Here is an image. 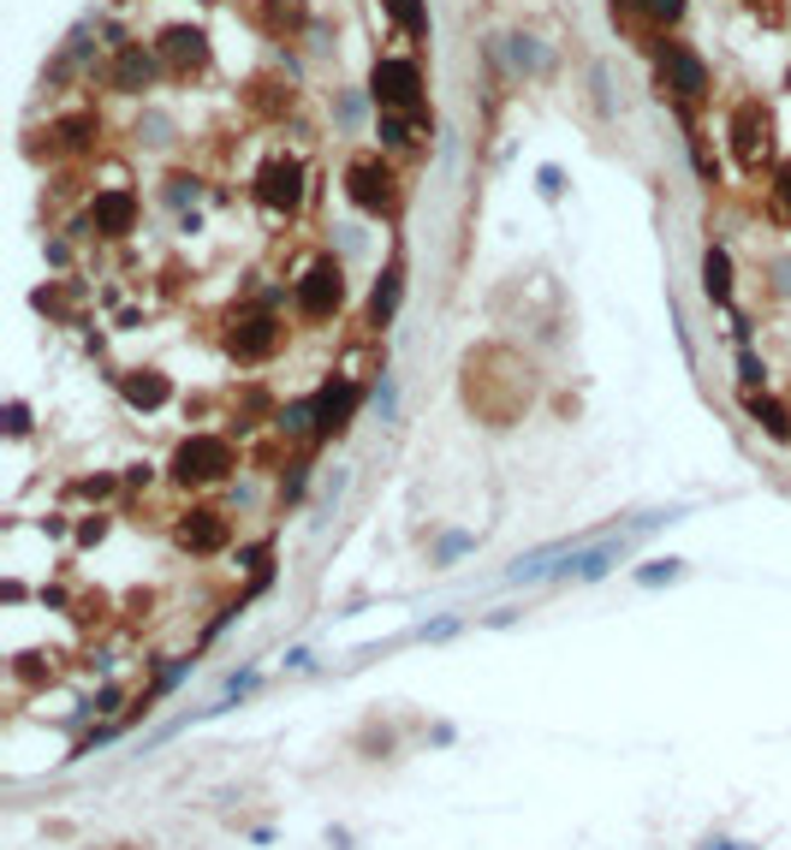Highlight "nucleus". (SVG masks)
<instances>
[{"instance_id":"1","label":"nucleus","mask_w":791,"mask_h":850,"mask_svg":"<svg viewBox=\"0 0 791 850\" xmlns=\"http://www.w3.org/2000/svg\"><path fill=\"white\" fill-rule=\"evenodd\" d=\"M375 101H382L387 113H411V119H417V108H423L417 66H411V60H382V66H375Z\"/></svg>"},{"instance_id":"2","label":"nucleus","mask_w":791,"mask_h":850,"mask_svg":"<svg viewBox=\"0 0 791 850\" xmlns=\"http://www.w3.org/2000/svg\"><path fill=\"white\" fill-rule=\"evenodd\" d=\"M227 471H233V446L215 441V435L185 441L179 458H174V476H179V482H215V476H227Z\"/></svg>"},{"instance_id":"3","label":"nucleus","mask_w":791,"mask_h":850,"mask_svg":"<svg viewBox=\"0 0 791 850\" xmlns=\"http://www.w3.org/2000/svg\"><path fill=\"white\" fill-rule=\"evenodd\" d=\"M339 298H346V274H339V263H316L298 280V309L309 322H322V316H334Z\"/></svg>"},{"instance_id":"4","label":"nucleus","mask_w":791,"mask_h":850,"mask_svg":"<svg viewBox=\"0 0 791 850\" xmlns=\"http://www.w3.org/2000/svg\"><path fill=\"white\" fill-rule=\"evenodd\" d=\"M346 185H352V202L369 208V215H375V208H387V197H393V172L375 161V155H357L352 172H346Z\"/></svg>"},{"instance_id":"5","label":"nucleus","mask_w":791,"mask_h":850,"mask_svg":"<svg viewBox=\"0 0 791 850\" xmlns=\"http://www.w3.org/2000/svg\"><path fill=\"white\" fill-rule=\"evenodd\" d=\"M256 197H263L268 208H291L304 197V167L286 161V155H274V161L263 167V179H256Z\"/></svg>"},{"instance_id":"6","label":"nucleus","mask_w":791,"mask_h":850,"mask_svg":"<svg viewBox=\"0 0 791 850\" xmlns=\"http://www.w3.org/2000/svg\"><path fill=\"white\" fill-rule=\"evenodd\" d=\"M357 398H364V387H357V380H339V387H322L316 398H309V405H316V435H339V428L352 423Z\"/></svg>"},{"instance_id":"7","label":"nucleus","mask_w":791,"mask_h":850,"mask_svg":"<svg viewBox=\"0 0 791 850\" xmlns=\"http://www.w3.org/2000/svg\"><path fill=\"white\" fill-rule=\"evenodd\" d=\"M179 542L191 547V553H215V547H227V517L220 512H191L179 524Z\"/></svg>"},{"instance_id":"8","label":"nucleus","mask_w":791,"mask_h":850,"mask_svg":"<svg viewBox=\"0 0 791 850\" xmlns=\"http://www.w3.org/2000/svg\"><path fill=\"white\" fill-rule=\"evenodd\" d=\"M762 149H768V113L755 108V101H744V108H738V155L755 161Z\"/></svg>"},{"instance_id":"9","label":"nucleus","mask_w":791,"mask_h":850,"mask_svg":"<svg viewBox=\"0 0 791 850\" xmlns=\"http://www.w3.org/2000/svg\"><path fill=\"white\" fill-rule=\"evenodd\" d=\"M131 215H137V202L126 197V190H108V197H96V227L101 233H131Z\"/></svg>"},{"instance_id":"10","label":"nucleus","mask_w":791,"mask_h":850,"mask_svg":"<svg viewBox=\"0 0 791 850\" xmlns=\"http://www.w3.org/2000/svg\"><path fill=\"white\" fill-rule=\"evenodd\" d=\"M666 72H673L679 96H702V90H709V72H702V60L684 55V48H666Z\"/></svg>"},{"instance_id":"11","label":"nucleus","mask_w":791,"mask_h":850,"mask_svg":"<svg viewBox=\"0 0 791 850\" xmlns=\"http://www.w3.org/2000/svg\"><path fill=\"white\" fill-rule=\"evenodd\" d=\"M161 48H167V60H191V66H202V60H209V48H202V30H167V37H161Z\"/></svg>"},{"instance_id":"12","label":"nucleus","mask_w":791,"mask_h":850,"mask_svg":"<svg viewBox=\"0 0 791 850\" xmlns=\"http://www.w3.org/2000/svg\"><path fill=\"white\" fill-rule=\"evenodd\" d=\"M702 274H709V298L726 304L732 298V263H726V250H709V256H702Z\"/></svg>"},{"instance_id":"13","label":"nucleus","mask_w":791,"mask_h":850,"mask_svg":"<svg viewBox=\"0 0 791 850\" xmlns=\"http://www.w3.org/2000/svg\"><path fill=\"white\" fill-rule=\"evenodd\" d=\"M126 398H131V405H161V398H167V380L161 375H155V369H144V375H126Z\"/></svg>"},{"instance_id":"14","label":"nucleus","mask_w":791,"mask_h":850,"mask_svg":"<svg viewBox=\"0 0 791 850\" xmlns=\"http://www.w3.org/2000/svg\"><path fill=\"white\" fill-rule=\"evenodd\" d=\"M268 345H274V322H245V334L233 339V352L238 357H263Z\"/></svg>"},{"instance_id":"15","label":"nucleus","mask_w":791,"mask_h":850,"mask_svg":"<svg viewBox=\"0 0 791 850\" xmlns=\"http://www.w3.org/2000/svg\"><path fill=\"white\" fill-rule=\"evenodd\" d=\"M393 304H399V268H387V274H382V286H375V298H369V316H375V322H387V316H393Z\"/></svg>"},{"instance_id":"16","label":"nucleus","mask_w":791,"mask_h":850,"mask_svg":"<svg viewBox=\"0 0 791 850\" xmlns=\"http://www.w3.org/2000/svg\"><path fill=\"white\" fill-rule=\"evenodd\" d=\"M113 83H119V90H137V83H149V60L137 55V48H126V55H119V72H113Z\"/></svg>"},{"instance_id":"17","label":"nucleus","mask_w":791,"mask_h":850,"mask_svg":"<svg viewBox=\"0 0 791 850\" xmlns=\"http://www.w3.org/2000/svg\"><path fill=\"white\" fill-rule=\"evenodd\" d=\"M387 7H393V19H399V24L411 30V37H423V30H428V12H423V0H387Z\"/></svg>"},{"instance_id":"18","label":"nucleus","mask_w":791,"mask_h":850,"mask_svg":"<svg viewBox=\"0 0 791 850\" xmlns=\"http://www.w3.org/2000/svg\"><path fill=\"white\" fill-rule=\"evenodd\" d=\"M268 24L274 30H298L304 24V0H268Z\"/></svg>"},{"instance_id":"19","label":"nucleus","mask_w":791,"mask_h":850,"mask_svg":"<svg viewBox=\"0 0 791 850\" xmlns=\"http://www.w3.org/2000/svg\"><path fill=\"white\" fill-rule=\"evenodd\" d=\"M750 416H762V423L773 428V435H791V423H785V411H780V405H773V398H755V393H750Z\"/></svg>"},{"instance_id":"20","label":"nucleus","mask_w":791,"mask_h":850,"mask_svg":"<svg viewBox=\"0 0 791 850\" xmlns=\"http://www.w3.org/2000/svg\"><path fill=\"white\" fill-rule=\"evenodd\" d=\"M512 60L530 66V72H542V66H547V55H542V48L530 42V37H512Z\"/></svg>"},{"instance_id":"21","label":"nucleus","mask_w":791,"mask_h":850,"mask_svg":"<svg viewBox=\"0 0 791 850\" xmlns=\"http://www.w3.org/2000/svg\"><path fill=\"white\" fill-rule=\"evenodd\" d=\"M643 7H649V19H679L684 0H643Z\"/></svg>"},{"instance_id":"22","label":"nucleus","mask_w":791,"mask_h":850,"mask_svg":"<svg viewBox=\"0 0 791 850\" xmlns=\"http://www.w3.org/2000/svg\"><path fill=\"white\" fill-rule=\"evenodd\" d=\"M773 197H780V215L791 220V167L780 172V185H773Z\"/></svg>"}]
</instances>
